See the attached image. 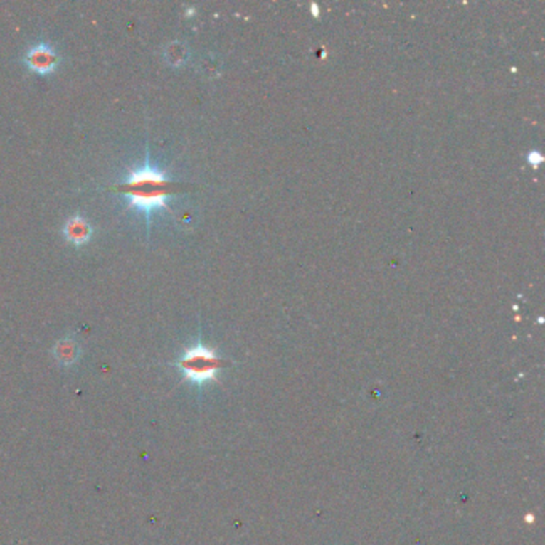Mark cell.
<instances>
[{"label":"cell","mask_w":545,"mask_h":545,"mask_svg":"<svg viewBox=\"0 0 545 545\" xmlns=\"http://www.w3.org/2000/svg\"><path fill=\"white\" fill-rule=\"evenodd\" d=\"M114 189L127 197L132 208L144 213L149 219L154 211L168 208L166 203L176 192V184L147 160L144 165L129 173L127 179L117 184Z\"/></svg>","instance_id":"6da1fadb"},{"label":"cell","mask_w":545,"mask_h":545,"mask_svg":"<svg viewBox=\"0 0 545 545\" xmlns=\"http://www.w3.org/2000/svg\"><path fill=\"white\" fill-rule=\"evenodd\" d=\"M176 366L183 373L186 381L196 386H203L206 382L216 379L218 371L223 368V360L216 355L215 350L208 349L203 344H196L186 350L178 360Z\"/></svg>","instance_id":"7a4b0ae2"},{"label":"cell","mask_w":545,"mask_h":545,"mask_svg":"<svg viewBox=\"0 0 545 545\" xmlns=\"http://www.w3.org/2000/svg\"><path fill=\"white\" fill-rule=\"evenodd\" d=\"M60 58L55 48H51L47 43H38L36 47H32L28 55H26V64L28 68L38 75H47L51 74L56 69Z\"/></svg>","instance_id":"3957f363"},{"label":"cell","mask_w":545,"mask_h":545,"mask_svg":"<svg viewBox=\"0 0 545 545\" xmlns=\"http://www.w3.org/2000/svg\"><path fill=\"white\" fill-rule=\"evenodd\" d=\"M64 236H66L70 243L77 246L85 245L93 236V227L82 216H74L68 219L66 226H64Z\"/></svg>","instance_id":"277c9868"},{"label":"cell","mask_w":545,"mask_h":545,"mask_svg":"<svg viewBox=\"0 0 545 545\" xmlns=\"http://www.w3.org/2000/svg\"><path fill=\"white\" fill-rule=\"evenodd\" d=\"M53 356L61 366H73L74 363L80 359L79 342L74 341L73 337H64V339L55 344Z\"/></svg>","instance_id":"5b68a950"}]
</instances>
